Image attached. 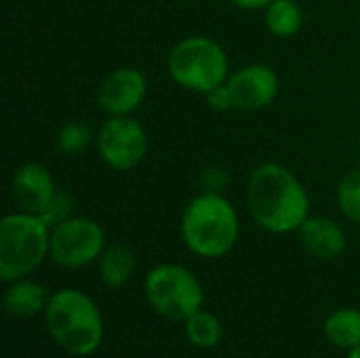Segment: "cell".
Instances as JSON below:
<instances>
[{"label":"cell","mask_w":360,"mask_h":358,"mask_svg":"<svg viewBox=\"0 0 360 358\" xmlns=\"http://www.w3.org/2000/svg\"><path fill=\"white\" fill-rule=\"evenodd\" d=\"M247 203L253 219L268 232L300 230L310 217V200L302 181L278 162L259 165L247 184Z\"/></svg>","instance_id":"cell-1"},{"label":"cell","mask_w":360,"mask_h":358,"mask_svg":"<svg viewBox=\"0 0 360 358\" xmlns=\"http://www.w3.org/2000/svg\"><path fill=\"white\" fill-rule=\"evenodd\" d=\"M51 338L72 357H91L103 342V319L97 304L78 289L55 291L44 310Z\"/></svg>","instance_id":"cell-2"},{"label":"cell","mask_w":360,"mask_h":358,"mask_svg":"<svg viewBox=\"0 0 360 358\" xmlns=\"http://www.w3.org/2000/svg\"><path fill=\"white\" fill-rule=\"evenodd\" d=\"M240 224L236 209L219 192L198 194L181 219V236L188 249L200 257L215 260L232 251Z\"/></svg>","instance_id":"cell-3"},{"label":"cell","mask_w":360,"mask_h":358,"mask_svg":"<svg viewBox=\"0 0 360 358\" xmlns=\"http://www.w3.org/2000/svg\"><path fill=\"white\" fill-rule=\"evenodd\" d=\"M51 247L49 226L32 213H11L0 222V279L21 281L32 274Z\"/></svg>","instance_id":"cell-4"},{"label":"cell","mask_w":360,"mask_h":358,"mask_svg":"<svg viewBox=\"0 0 360 358\" xmlns=\"http://www.w3.org/2000/svg\"><path fill=\"white\" fill-rule=\"evenodd\" d=\"M169 74L184 89L209 93L226 82L228 55L219 42L207 36H190L179 40L169 53Z\"/></svg>","instance_id":"cell-5"},{"label":"cell","mask_w":360,"mask_h":358,"mask_svg":"<svg viewBox=\"0 0 360 358\" xmlns=\"http://www.w3.org/2000/svg\"><path fill=\"white\" fill-rule=\"evenodd\" d=\"M148 304L171 321H188L202 308V287L198 279L184 266L160 264L146 276Z\"/></svg>","instance_id":"cell-6"},{"label":"cell","mask_w":360,"mask_h":358,"mask_svg":"<svg viewBox=\"0 0 360 358\" xmlns=\"http://www.w3.org/2000/svg\"><path fill=\"white\" fill-rule=\"evenodd\" d=\"M105 249L103 228L89 217H70L51 232V260L59 268L76 270L93 264Z\"/></svg>","instance_id":"cell-7"},{"label":"cell","mask_w":360,"mask_h":358,"mask_svg":"<svg viewBox=\"0 0 360 358\" xmlns=\"http://www.w3.org/2000/svg\"><path fill=\"white\" fill-rule=\"evenodd\" d=\"M97 152L116 171L135 169L148 152V133L131 116H110L95 135Z\"/></svg>","instance_id":"cell-8"},{"label":"cell","mask_w":360,"mask_h":358,"mask_svg":"<svg viewBox=\"0 0 360 358\" xmlns=\"http://www.w3.org/2000/svg\"><path fill=\"white\" fill-rule=\"evenodd\" d=\"M226 84L232 93V106L243 112L264 110L278 93V76L270 65L264 63L240 68Z\"/></svg>","instance_id":"cell-9"},{"label":"cell","mask_w":360,"mask_h":358,"mask_svg":"<svg viewBox=\"0 0 360 358\" xmlns=\"http://www.w3.org/2000/svg\"><path fill=\"white\" fill-rule=\"evenodd\" d=\"M148 82L137 68H118L110 72L97 93L99 108L110 116H129L146 99Z\"/></svg>","instance_id":"cell-10"},{"label":"cell","mask_w":360,"mask_h":358,"mask_svg":"<svg viewBox=\"0 0 360 358\" xmlns=\"http://www.w3.org/2000/svg\"><path fill=\"white\" fill-rule=\"evenodd\" d=\"M11 192H13V198L23 213H32V215L40 217L51 207V203L59 190L55 186L51 171L44 165L25 162L13 175Z\"/></svg>","instance_id":"cell-11"},{"label":"cell","mask_w":360,"mask_h":358,"mask_svg":"<svg viewBox=\"0 0 360 358\" xmlns=\"http://www.w3.org/2000/svg\"><path fill=\"white\" fill-rule=\"evenodd\" d=\"M297 232L302 247L316 260H335L346 249V234L331 217H308Z\"/></svg>","instance_id":"cell-12"},{"label":"cell","mask_w":360,"mask_h":358,"mask_svg":"<svg viewBox=\"0 0 360 358\" xmlns=\"http://www.w3.org/2000/svg\"><path fill=\"white\" fill-rule=\"evenodd\" d=\"M49 291L32 281H17L4 291V310L13 319H32L46 310Z\"/></svg>","instance_id":"cell-13"},{"label":"cell","mask_w":360,"mask_h":358,"mask_svg":"<svg viewBox=\"0 0 360 358\" xmlns=\"http://www.w3.org/2000/svg\"><path fill=\"white\" fill-rule=\"evenodd\" d=\"M135 268H137V257L133 249L122 243L108 245L99 257V276L112 289L124 287L135 274Z\"/></svg>","instance_id":"cell-14"},{"label":"cell","mask_w":360,"mask_h":358,"mask_svg":"<svg viewBox=\"0 0 360 358\" xmlns=\"http://www.w3.org/2000/svg\"><path fill=\"white\" fill-rule=\"evenodd\" d=\"M325 338L335 348L352 350L360 344V310L344 308L325 321Z\"/></svg>","instance_id":"cell-15"},{"label":"cell","mask_w":360,"mask_h":358,"mask_svg":"<svg viewBox=\"0 0 360 358\" xmlns=\"http://www.w3.org/2000/svg\"><path fill=\"white\" fill-rule=\"evenodd\" d=\"M302 23L304 15L295 0H272L266 6V27L278 38L295 36L302 30Z\"/></svg>","instance_id":"cell-16"},{"label":"cell","mask_w":360,"mask_h":358,"mask_svg":"<svg viewBox=\"0 0 360 358\" xmlns=\"http://www.w3.org/2000/svg\"><path fill=\"white\" fill-rule=\"evenodd\" d=\"M186 335H188L190 344H194L196 348L211 350L221 342L224 327H221V323H219V319L215 314L200 308L196 314H192L186 321Z\"/></svg>","instance_id":"cell-17"},{"label":"cell","mask_w":360,"mask_h":358,"mask_svg":"<svg viewBox=\"0 0 360 358\" xmlns=\"http://www.w3.org/2000/svg\"><path fill=\"white\" fill-rule=\"evenodd\" d=\"M338 203L348 219L360 224V169L350 171L342 179L338 188Z\"/></svg>","instance_id":"cell-18"},{"label":"cell","mask_w":360,"mask_h":358,"mask_svg":"<svg viewBox=\"0 0 360 358\" xmlns=\"http://www.w3.org/2000/svg\"><path fill=\"white\" fill-rule=\"evenodd\" d=\"M91 129L82 122H68L57 133V150L65 156H76L91 143Z\"/></svg>","instance_id":"cell-19"},{"label":"cell","mask_w":360,"mask_h":358,"mask_svg":"<svg viewBox=\"0 0 360 358\" xmlns=\"http://www.w3.org/2000/svg\"><path fill=\"white\" fill-rule=\"evenodd\" d=\"M72 211H74V200H72V196H70L68 192H57V196L53 198L51 207L40 215V219H42L49 228H51V226L55 228L57 224L70 219V217H72Z\"/></svg>","instance_id":"cell-20"},{"label":"cell","mask_w":360,"mask_h":358,"mask_svg":"<svg viewBox=\"0 0 360 358\" xmlns=\"http://www.w3.org/2000/svg\"><path fill=\"white\" fill-rule=\"evenodd\" d=\"M205 95H207L209 106H211L213 110H217V112H224V110L234 108V106H232V93H230V89H228L226 82L219 84V87H215V89H211V91L205 93Z\"/></svg>","instance_id":"cell-21"},{"label":"cell","mask_w":360,"mask_h":358,"mask_svg":"<svg viewBox=\"0 0 360 358\" xmlns=\"http://www.w3.org/2000/svg\"><path fill=\"white\" fill-rule=\"evenodd\" d=\"M234 6L238 8H247V11H257V8H266L272 0H230Z\"/></svg>","instance_id":"cell-22"},{"label":"cell","mask_w":360,"mask_h":358,"mask_svg":"<svg viewBox=\"0 0 360 358\" xmlns=\"http://www.w3.org/2000/svg\"><path fill=\"white\" fill-rule=\"evenodd\" d=\"M348 358H360V344L356 348H352V350L348 352Z\"/></svg>","instance_id":"cell-23"}]
</instances>
